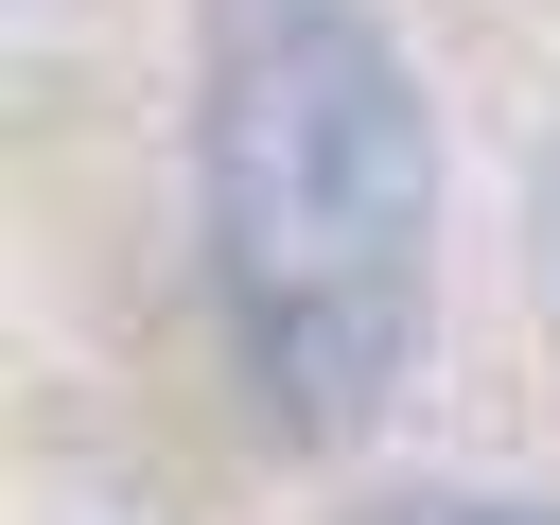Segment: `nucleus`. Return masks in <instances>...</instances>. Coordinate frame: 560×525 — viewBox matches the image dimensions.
<instances>
[{
  "label": "nucleus",
  "instance_id": "obj_1",
  "mask_svg": "<svg viewBox=\"0 0 560 525\" xmlns=\"http://www.w3.org/2000/svg\"><path fill=\"white\" fill-rule=\"evenodd\" d=\"M192 228L262 420L350 438L402 402L420 298H438V122L385 0H210Z\"/></svg>",
  "mask_w": 560,
  "mask_h": 525
},
{
  "label": "nucleus",
  "instance_id": "obj_2",
  "mask_svg": "<svg viewBox=\"0 0 560 525\" xmlns=\"http://www.w3.org/2000/svg\"><path fill=\"white\" fill-rule=\"evenodd\" d=\"M402 525H560V508H402Z\"/></svg>",
  "mask_w": 560,
  "mask_h": 525
}]
</instances>
